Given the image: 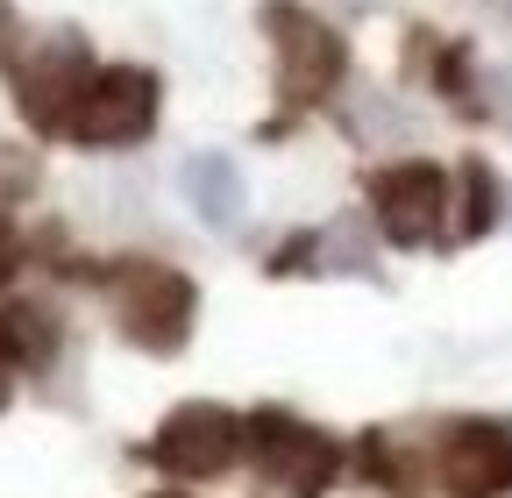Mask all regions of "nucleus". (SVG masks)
Listing matches in <instances>:
<instances>
[{
	"mask_svg": "<svg viewBox=\"0 0 512 498\" xmlns=\"http://www.w3.org/2000/svg\"><path fill=\"white\" fill-rule=\"evenodd\" d=\"M249 442V427L221 406H178L164 427H157V442H150V463L171 470V477H214L235 463V449Z\"/></svg>",
	"mask_w": 512,
	"mask_h": 498,
	"instance_id": "nucleus-2",
	"label": "nucleus"
},
{
	"mask_svg": "<svg viewBox=\"0 0 512 498\" xmlns=\"http://www.w3.org/2000/svg\"><path fill=\"white\" fill-rule=\"evenodd\" d=\"M370 200H377L384 235L406 242V249H420L448 221V171L441 164H392V171L370 178Z\"/></svg>",
	"mask_w": 512,
	"mask_h": 498,
	"instance_id": "nucleus-3",
	"label": "nucleus"
},
{
	"mask_svg": "<svg viewBox=\"0 0 512 498\" xmlns=\"http://www.w3.org/2000/svg\"><path fill=\"white\" fill-rule=\"evenodd\" d=\"M150 121H157V79L136 65H107L79 86L64 129L79 143H136V136H150Z\"/></svg>",
	"mask_w": 512,
	"mask_h": 498,
	"instance_id": "nucleus-1",
	"label": "nucleus"
},
{
	"mask_svg": "<svg viewBox=\"0 0 512 498\" xmlns=\"http://www.w3.org/2000/svg\"><path fill=\"white\" fill-rule=\"evenodd\" d=\"M249 442L256 456H264V470L292 491V498H313L320 484L335 477V449H328V434H313L285 413H264V420H249Z\"/></svg>",
	"mask_w": 512,
	"mask_h": 498,
	"instance_id": "nucleus-6",
	"label": "nucleus"
},
{
	"mask_svg": "<svg viewBox=\"0 0 512 498\" xmlns=\"http://www.w3.org/2000/svg\"><path fill=\"white\" fill-rule=\"evenodd\" d=\"M441 484L456 498H498L512 484V427L498 420H463L441 442Z\"/></svg>",
	"mask_w": 512,
	"mask_h": 498,
	"instance_id": "nucleus-5",
	"label": "nucleus"
},
{
	"mask_svg": "<svg viewBox=\"0 0 512 498\" xmlns=\"http://www.w3.org/2000/svg\"><path fill=\"white\" fill-rule=\"evenodd\" d=\"M192 193H200L207 221H228L235 214V171L228 164H192Z\"/></svg>",
	"mask_w": 512,
	"mask_h": 498,
	"instance_id": "nucleus-8",
	"label": "nucleus"
},
{
	"mask_svg": "<svg viewBox=\"0 0 512 498\" xmlns=\"http://www.w3.org/2000/svg\"><path fill=\"white\" fill-rule=\"evenodd\" d=\"M8 370H15V342H8V321H0V399H8Z\"/></svg>",
	"mask_w": 512,
	"mask_h": 498,
	"instance_id": "nucleus-10",
	"label": "nucleus"
},
{
	"mask_svg": "<svg viewBox=\"0 0 512 498\" xmlns=\"http://www.w3.org/2000/svg\"><path fill=\"white\" fill-rule=\"evenodd\" d=\"M463 178H470V221H463V235H484V228H491V214H498V193H491V171H484V164H470Z\"/></svg>",
	"mask_w": 512,
	"mask_h": 498,
	"instance_id": "nucleus-9",
	"label": "nucleus"
},
{
	"mask_svg": "<svg viewBox=\"0 0 512 498\" xmlns=\"http://www.w3.org/2000/svg\"><path fill=\"white\" fill-rule=\"evenodd\" d=\"M264 22L285 29V36H278V50H285V86H292L299 100H313L320 86L342 72V43H335V29H320V22L299 15V8H271Z\"/></svg>",
	"mask_w": 512,
	"mask_h": 498,
	"instance_id": "nucleus-7",
	"label": "nucleus"
},
{
	"mask_svg": "<svg viewBox=\"0 0 512 498\" xmlns=\"http://www.w3.org/2000/svg\"><path fill=\"white\" fill-rule=\"evenodd\" d=\"M121 321L136 342L150 349H178L185 342V321H192V285L164 264H136L121 271Z\"/></svg>",
	"mask_w": 512,
	"mask_h": 498,
	"instance_id": "nucleus-4",
	"label": "nucleus"
}]
</instances>
